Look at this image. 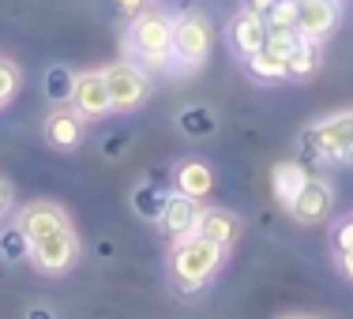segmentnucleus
<instances>
[{
    "mask_svg": "<svg viewBox=\"0 0 353 319\" xmlns=\"http://www.w3.org/2000/svg\"><path fill=\"white\" fill-rule=\"evenodd\" d=\"M199 214H203L199 199L181 196V192H170V199H165V207H162L158 225H162V233H165L170 240H181V237H188V233H196Z\"/></svg>",
    "mask_w": 353,
    "mask_h": 319,
    "instance_id": "9b49d317",
    "label": "nucleus"
},
{
    "mask_svg": "<svg viewBox=\"0 0 353 319\" xmlns=\"http://www.w3.org/2000/svg\"><path fill=\"white\" fill-rule=\"evenodd\" d=\"M75 75H79V72L64 68V64H53V68H46V75H41V94H46L53 105H72Z\"/></svg>",
    "mask_w": 353,
    "mask_h": 319,
    "instance_id": "6ab92c4d",
    "label": "nucleus"
},
{
    "mask_svg": "<svg viewBox=\"0 0 353 319\" xmlns=\"http://www.w3.org/2000/svg\"><path fill=\"white\" fill-rule=\"evenodd\" d=\"M267 19V34H282V30H297V0H279L271 12L263 15Z\"/></svg>",
    "mask_w": 353,
    "mask_h": 319,
    "instance_id": "5701e85b",
    "label": "nucleus"
},
{
    "mask_svg": "<svg viewBox=\"0 0 353 319\" xmlns=\"http://www.w3.org/2000/svg\"><path fill=\"white\" fill-rule=\"evenodd\" d=\"M285 319H301V316H285Z\"/></svg>",
    "mask_w": 353,
    "mask_h": 319,
    "instance_id": "2f4dec72",
    "label": "nucleus"
},
{
    "mask_svg": "<svg viewBox=\"0 0 353 319\" xmlns=\"http://www.w3.org/2000/svg\"><path fill=\"white\" fill-rule=\"evenodd\" d=\"M12 196H15V192H12V184H8V181H0V218H4L8 211H12Z\"/></svg>",
    "mask_w": 353,
    "mask_h": 319,
    "instance_id": "cd10ccee",
    "label": "nucleus"
},
{
    "mask_svg": "<svg viewBox=\"0 0 353 319\" xmlns=\"http://www.w3.org/2000/svg\"><path fill=\"white\" fill-rule=\"evenodd\" d=\"M245 68L252 79H259V83H282V79H290V61L279 53H271V49H259V53H252L248 61H245Z\"/></svg>",
    "mask_w": 353,
    "mask_h": 319,
    "instance_id": "a211bd4d",
    "label": "nucleus"
},
{
    "mask_svg": "<svg viewBox=\"0 0 353 319\" xmlns=\"http://www.w3.org/2000/svg\"><path fill=\"white\" fill-rule=\"evenodd\" d=\"M15 225L23 229L27 245H34V240H46V237H53V233L72 229V222H68V214H64V207L49 203V199H38V203L23 207L19 218H15Z\"/></svg>",
    "mask_w": 353,
    "mask_h": 319,
    "instance_id": "1a4fd4ad",
    "label": "nucleus"
},
{
    "mask_svg": "<svg viewBox=\"0 0 353 319\" xmlns=\"http://www.w3.org/2000/svg\"><path fill=\"white\" fill-rule=\"evenodd\" d=\"M339 271L353 282V251H342V256H339Z\"/></svg>",
    "mask_w": 353,
    "mask_h": 319,
    "instance_id": "c756f323",
    "label": "nucleus"
},
{
    "mask_svg": "<svg viewBox=\"0 0 353 319\" xmlns=\"http://www.w3.org/2000/svg\"><path fill=\"white\" fill-rule=\"evenodd\" d=\"M72 109L83 116V121H105V116L113 113V98H109V87H105L102 72H79L75 75Z\"/></svg>",
    "mask_w": 353,
    "mask_h": 319,
    "instance_id": "6e6552de",
    "label": "nucleus"
},
{
    "mask_svg": "<svg viewBox=\"0 0 353 319\" xmlns=\"http://www.w3.org/2000/svg\"><path fill=\"white\" fill-rule=\"evenodd\" d=\"M176 192L192 199H207L214 192V169L203 162V158H184L176 165Z\"/></svg>",
    "mask_w": 353,
    "mask_h": 319,
    "instance_id": "2eb2a0df",
    "label": "nucleus"
},
{
    "mask_svg": "<svg viewBox=\"0 0 353 319\" xmlns=\"http://www.w3.org/2000/svg\"><path fill=\"white\" fill-rule=\"evenodd\" d=\"M319 64H323V45L301 38L297 49H293V56H290V79H297V83L312 79V75L319 72Z\"/></svg>",
    "mask_w": 353,
    "mask_h": 319,
    "instance_id": "aec40b11",
    "label": "nucleus"
},
{
    "mask_svg": "<svg viewBox=\"0 0 353 319\" xmlns=\"http://www.w3.org/2000/svg\"><path fill=\"white\" fill-rule=\"evenodd\" d=\"M196 233L203 240H211V245H218V248H233L237 237H241V218L233 211H225V207H207V211L199 214Z\"/></svg>",
    "mask_w": 353,
    "mask_h": 319,
    "instance_id": "4468645a",
    "label": "nucleus"
},
{
    "mask_svg": "<svg viewBox=\"0 0 353 319\" xmlns=\"http://www.w3.org/2000/svg\"><path fill=\"white\" fill-rule=\"evenodd\" d=\"M176 128L188 139H207L218 132V113L211 105H184L181 113H176Z\"/></svg>",
    "mask_w": 353,
    "mask_h": 319,
    "instance_id": "f3484780",
    "label": "nucleus"
},
{
    "mask_svg": "<svg viewBox=\"0 0 353 319\" xmlns=\"http://www.w3.org/2000/svg\"><path fill=\"white\" fill-rule=\"evenodd\" d=\"M312 177V173L305 169V162H279L271 169V188H274V199H279V203L285 207V211H290L293 207V199H297V192L305 188V181Z\"/></svg>",
    "mask_w": 353,
    "mask_h": 319,
    "instance_id": "dca6fc26",
    "label": "nucleus"
},
{
    "mask_svg": "<svg viewBox=\"0 0 353 319\" xmlns=\"http://www.w3.org/2000/svg\"><path fill=\"white\" fill-rule=\"evenodd\" d=\"M339 4H342V0H339Z\"/></svg>",
    "mask_w": 353,
    "mask_h": 319,
    "instance_id": "473e14b6",
    "label": "nucleus"
},
{
    "mask_svg": "<svg viewBox=\"0 0 353 319\" xmlns=\"http://www.w3.org/2000/svg\"><path fill=\"white\" fill-rule=\"evenodd\" d=\"M27 319H57V312H53V308H46V305H38V308H30V312H27Z\"/></svg>",
    "mask_w": 353,
    "mask_h": 319,
    "instance_id": "7c9ffc66",
    "label": "nucleus"
},
{
    "mask_svg": "<svg viewBox=\"0 0 353 319\" xmlns=\"http://www.w3.org/2000/svg\"><path fill=\"white\" fill-rule=\"evenodd\" d=\"M102 75H105L109 98H113V113H136L150 98V79L139 64H132V61L109 64V68H102Z\"/></svg>",
    "mask_w": 353,
    "mask_h": 319,
    "instance_id": "39448f33",
    "label": "nucleus"
},
{
    "mask_svg": "<svg viewBox=\"0 0 353 319\" xmlns=\"http://www.w3.org/2000/svg\"><path fill=\"white\" fill-rule=\"evenodd\" d=\"M222 259H225V248L203 240L199 233H188V237L173 240V251H170V278H173V289L192 297L199 293L207 282L222 271Z\"/></svg>",
    "mask_w": 353,
    "mask_h": 319,
    "instance_id": "f257e3e1",
    "label": "nucleus"
},
{
    "mask_svg": "<svg viewBox=\"0 0 353 319\" xmlns=\"http://www.w3.org/2000/svg\"><path fill=\"white\" fill-rule=\"evenodd\" d=\"M331 184L327 181H319V177H308L305 181V188L297 192V199H293V207H290V214L297 218L301 225H319L327 214H331Z\"/></svg>",
    "mask_w": 353,
    "mask_h": 319,
    "instance_id": "f8f14e48",
    "label": "nucleus"
},
{
    "mask_svg": "<svg viewBox=\"0 0 353 319\" xmlns=\"http://www.w3.org/2000/svg\"><path fill=\"white\" fill-rule=\"evenodd\" d=\"M165 199H170V192H162L158 184L143 181V184H136V192H132V211H136V218H143V222H158Z\"/></svg>",
    "mask_w": 353,
    "mask_h": 319,
    "instance_id": "412c9836",
    "label": "nucleus"
},
{
    "mask_svg": "<svg viewBox=\"0 0 353 319\" xmlns=\"http://www.w3.org/2000/svg\"><path fill=\"white\" fill-rule=\"evenodd\" d=\"M75 259H79V237H75V229L53 233V237L30 245V263L41 274H53V278L57 274H68L75 267Z\"/></svg>",
    "mask_w": 353,
    "mask_h": 319,
    "instance_id": "423d86ee",
    "label": "nucleus"
},
{
    "mask_svg": "<svg viewBox=\"0 0 353 319\" xmlns=\"http://www.w3.org/2000/svg\"><path fill=\"white\" fill-rule=\"evenodd\" d=\"M0 259H4V263H23V259H30V245H27V237H23V229L15 222L0 229Z\"/></svg>",
    "mask_w": 353,
    "mask_h": 319,
    "instance_id": "4be33fe9",
    "label": "nucleus"
},
{
    "mask_svg": "<svg viewBox=\"0 0 353 319\" xmlns=\"http://www.w3.org/2000/svg\"><path fill=\"white\" fill-rule=\"evenodd\" d=\"M301 162L353 165V113H334L308 124L301 136Z\"/></svg>",
    "mask_w": 353,
    "mask_h": 319,
    "instance_id": "f03ea898",
    "label": "nucleus"
},
{
    "mask_svg": "<svg viewBox=\"0 0 353 319\" xmlns=\"http://www.w3.org/2000/svg\"><path fill=\"white\" fill-rule=\"evenodd\" d=\"M274 4H279V0H245V8H248V12H256V15H267Z\"/></svg>",
    "mask_w": 353,
    "mask_h": 319,
    "instance_id": "c85d7f7f",
    "label": "nucleus"
},
{
    "mask_svg": "<svg viewBox=\"0 0 353 319\" xmlns=\"http://www.w3.org/2000/svg\"><path fill=\"white\" fill-rule=\"evenodd\" d=\"M342 19L339 0H297V34L323 45Z\"/></svg>",
    "mask_w": 353,
    "mask_h": 319,
    "instance_id": "0eeeda50",
    "label": "nucleus"
},
{
    "mask_svg": "<svg viewBox=\"0 0 353 319\" xmlns=\"http://www.w3.org/2000/svg\"><path fill=\"white\" fill-rule=\"evenodd\" d=\"M117 8H121L124 15H139L143 8H150V0H117Z\"/></svg>",
    "mask_w": 353,
    "mask_h": 319,
    "instance_id": "bb28decb",
    "label": "nucleus"
},
{
    "mask_svg": "<svg viewBox=\"0 0 353 319\" xmlns=\"http://www.w3.org/2000/svg\"><path fill=\"white\" fill-rule=\"evenodd\" d=\"M124 150H128V132H121V136H105V143H102L105 158H121Z\"/></svg>",
    "mask_w": 353,
    "mask_h": 319,
    "instance_id": "a878e982",
    "label": "nucleus"
},
{
    "mask_svg": "<svg viewBox=\"0 0 353 319\" xmlns=\"http://www.w3.org/2000/svg\"><path fill=\"white\" fill-rule=\"evenodd\" d=\"M128 49L150 68H165L173 61V19L158 8H143L128 23Z\"/></svg>",
    "mask_w": 353,
    "mask_h": 319,
    "instance_id": "7ed1b4c3",
    "label": "nucleus"
},
{
    "mask_svg": "<svg viewBox=\"0 0 353 319\" xmlns=\"http://www.w3.org/2000/svg\"><path fill=\"white\" fill-rule=\"evenodd\" d=\"M41 136H46V143L53 150H75L83 143V136H87V121L72 105H53L46 124H41Z\"/></svg>",
    "mask_w": 353,
    "mask_h": 319,
    "instance_id": "9d476101",
    "label": "nucleus"
},
{
    "mask_svg": "<svg viewBox=\"0 0 353 319\" xmlns=\"http://www.w3.org/2000/svg\"><path fill=\"white\" fill-rule=\"evenodd\" d=\"M19 87H23V72L15 68L8 56H0V109L12 102L15 94H19Z\"/></svg>",
    "mask_w": 353,
    "mask_h": 319,
    "instance_id": "b1692460",
    "label": "nucleus"
},
{
    "mask_svg": "<svg viewBox=\"0 0 353 319\" xmlns=\"http://www.w3.org/2000/svg\"><path fill=\"white\" fill-rule=\"evenodd\" d=\"M230 45H233V53L241 56V61H248L252 53H259V49L267 45V19L263 15H256V12H237L233 15V23H230Z\"/></svg>",
    "mask_w": 353,
    "mask_h": 319,
    "instance_id": "ddd939ff",
    "label": "nucleus"
},
{
    "mask_svg": "<svg viewBox=\"0 0 353 319\" xmlns=\"http://www.w3.org/2000/svg\"><path fill=\"white\" fill-rule=\"evenodd\" d=\"M214 45V30L207 23V15L199 12H184L181 19H173V61L184 68H199L211 56Z\"/></svg>",
    "mask_w": 353,
    "mask_h": 319,
    "instance_id": "20e7f679",
    "label": "nucleus"
},
{
    "mask_svg": "<svg viewBox=\"0 0 353 319\" xmlns=\"http://www.w3.org/2000/svg\"><path fill=\"white\" fill-rule=\"evenodd\" d=\"M334 251H353V214L346 222H339V229H334Z\"/></svg>",
    "mask_w": 353,
    "mask_h": 319,
    "instance_id": "393cba45",
    "label": "nucleus"
}]
</instances>
